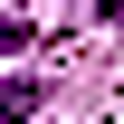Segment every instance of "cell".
<instances>
[{
  "instance_id": "cell-2",
  "label": "cell",
  "mask_w": 124,
  "mask_h": 124,
  "mask_svg": "<svg viewBox=\"0 0 124 124\" xmlns=\"http://www.w3.org/2000/svg\"><path fill=\"white\" fill-rule=\"evenodd\" d=\"M19 48H29V29H19V19H0V57H19Z\"/></svg>"
},
{
  "instance_id": "cell-1",
  "label": "cell",
  "mask_w": 124,
  "mask_h": 124,
  "mask_svg": "<svg viewBox=\"0 0 124 124\" xmlns=\"http://www.w3.org/2000/svg\"><path fill=\"white\" fill-rule=\"evenodd\" d=\"M38 105H48L38 77H0V124H19V115H38Z\"/></svg>"
}]
</instances>
